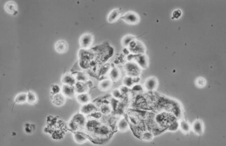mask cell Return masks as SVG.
<instances>
[{"mask_svg":"<svg viewBox=\"0 0 226 146\" xmlns=\"http://www.w3.org/2000/svg\"><path fill=\"white\" fill-rule=\"evenodd\" d=\"M130 50L133 53H143L145 51V48L140 41L132 40L128 46Z\"/></svg>","mask_w":226,"mask_h":146,"instance_id":"cell-3","label":"cell"},{"mask_svg":"<svg viewBox=\"0 0 226 146\" xmlns=\"http://www.w3.org/2000/svg\"><path fill=\"white\" fill-rule=\"evenodd\" d=\"M182 13L181 10H180V9L175 10H174L172 14V18L174 19H178L182 16Z\"/></svg>","mask_w":226,"mask_h":146,"instance_id":"cell-26","label":"cell"},{"mask_svg":"<svg viewBox=\"0 0 226 146\" xmlns=\"http://www.w3.org/2000/svg\"><path fill=\"white\" fill-rule=\"evenodd\" d=\"M143 138L147 140H149L152 139V134L150 133H146L145 134L144 136H143Z\"/></svg>","mask_w":226,"mask_h":146,"instance_id":"cell-31","label":"cell"},{"mask_svg":"<svg viewBox=\"0 0 226 146\" xmlns=\"http://www.w3.org/2000/svg\"><path fill=\"white\" fill-rule=\"evenodd\" d=\"M136 61L138 62V64H140V62H143V65H145L146 67H147V66L146 65V64H147V62L146 61V57L145 56H141L140 57H137L136 58Z\"/></svg>","mask_w":226,"mask_h":146,"instance_id":"cell-29","label":"cell"},{"mask_svg":"<svg viewBox=\"0 0 226 146\" xmlns=\"http://www.w3.org/2000/svg\"><path fill=\"white\" fill-rule=\"evenodd\" d=\"M61 92V89L59 88V87L58 85H54L52 87V93L53 95H56V94H58L60 93Z\"/></svg>","mask_w":226,"mask_h":146,"instance_id":"cell-28","label":"cell"},{"mask_svg":"<svg viewBox=\"0 0 226 146\" xmlns=\"http://www.w3.org/2000/svg\"><path fill=\"white\" fill-rule=\"evenodd\" d=\"M110 80L112 81H116L120 78V72L118 69L114 67L111 69L109 73Z\"/></svg>","mask_w":226,"mask_h":146,"instance_id":"cell-14","label":"cell"},{"mask_svg":"<svg viewBox=\"0 0 226 146\" xmlns=\"http://www.w3.org/2000/svg\"><path fill=\"white\" fill-rule=\"evenodd\" d=\"M126 23L129 25H136L140 22V16L135 12L129 11L121 17Z\"/></svg>","mask_w":226,"mask_h":146,"instance_id":"cell-1","label":"cell"},{"mask_svg":"<svg viewBox=\"0 0 226 146\" xmlns=\"http://www.w3.org/2000/svg\"><path fill=\"white\" fill-rule=\"evenodd\" d=\"M180 127L182 131L184 133H189L191 131V126L189 123L185 120H181Z\"/></svg>","mask_w":226,"mask_h":146,"instance_id":"cell-19","label":"cell"},{"mask_svg":"<svg viewBox=\"0 0 226 146\" xmlns=\"http://www.w3.org/2000/svg\"><path fill=\"white\" fill-rule=\"evenodd\" d=\"M37 102V96L36 94H34L33 92L29 91L27 94V103L29 104H33L36 103Z\"/></svg>","mask_w":226,"mask_h":146,"instance_id":"cell-20","label":"cell"},{"mask_svg":"<svg viewBox=\"0 0 226 146\" xmlns=\"http://www.w3.org/2000/svg\"><path fill=\"white\" fill-rule=\"evenodd\" d=\"M129 123L127 121L123 118L120 120L118 123V129L120 132H126L129 129Z\"/></svg>","mask_w":226,"mask_h":146,"instance_id":"cell-17","label":"cell"},{"mask_svg":"<svg viewBox=\"0 0 226 146\" xmlns=\"http://www.w3.org/2000/svg\"><path fill=\"white\" fill-rule=\"evenodd\" d=\"M27 102V94L26 93H19L15 98V103L23 104Z\"/></svg>","mask_w":226,"mask_h":146,"instance_id":"cell-18","label":"cell"},{"mask_svg":"<svg viewBox=\"0 0 226 146\" xmlns=\"http://www.w3.org/2000/svg\"><path fill=\"white\" fill-rule=\"evenodd\" d=\"M68 49V45L64 40H59L55 44V50L58 53H65Z\"/></svg>","mask_w":226,"mask_h":146,"instance_id":"cell-7","label":"cell"},{"mask_svg":"<svg viewBox=\"0 0 226 146\" xmlns=\"http://www.w3.org/2000/svg\"><path fill=\"white\" fill-rule=\"evenodd\" d=\"M74 139L78 143H83L87 140V138L80 133H76L74 134Z\"/></svg>","mask_w":226,"mask_h":146,"instance_id":"cell-22","label":"cell"},{"mask_svg":"<svg viewBox=\"0 0 226 146\" xmlns=\"http://www.w3.org/2000/svg\"><path fill=\"white\" fill-rule=\"evenodd\" d=\"M135 39V37L132 36H131V35H128V36H125L124 38L122 39V41H121V44L122 45L125 47H127L129 46V45L131 44V41L132 40Z\"/></svg>","mask_w":226,"mask_h":146,"instance_id":"cell-21","label":"cell"},{"mask_svg":"<svg viewBox=\"0 0 226 146\" xmlns=\"http://www.w3.org/2000/svg\"><path fill=\"white\" fill-rule=\"evenodd\" d=\"M53 103L56 106H60L64 105L65 103V98L64 96L61 93H58L54 95L53 96Z\"/></svg>","mask_w":226,"mask_h":146,"instance_id":"cell-12","label":"cell"},{"mask_svg":"<svg viewBox=\"0 0 226 146\" xmlns=\"http://www.w3.org/2000/svg\"><path fill=\"white\" fill-rule=\"evenodd\" d=\"M121 92H120V89H115L112 92V95L115 99H120L121 97Z\"/></svg>","mask_w":226,"mask_h":146,"instance_id":"cell-27","label":"cell"},{"mask_svg":"<svg viewBox=\"0 0 226 146\" xmlns=\"http://www.w3.org/2000/svg\"><path fill=\"white\" fill-rule=\"evenodd\" d=\"M5 9L8 13L15 14L17 11V5L13 2H7L5 5Z\"/></svg>","mask_w":226,"mask_h":146,"instance_id":"cell-13","label":"cell"},{"mask_svg":"<svg viewBox=\"0 0 226 146\" xmlns=\"http://www.w3.org/2000/svg\"><path fill=\"white\" fill-rule=\"evenodd\" d=\"M93 42V36L90 34H85L81 36L80 39V44L81 47L87 49L90 47Z\"/></svg>","mask_w":226,"mask_h":146,"instance_id":"cell-2","label":"cell"},{"mask_svg":"<svg viewBox=\"0 0 226 146\" xmlns=\"http://www.w3.org/2000/svg\"><path fill=\"white\" fill-rule=\"evenodd\" d=\"M126 69L127 70L128 74L130 73V76H135L140 72L138 66L135 64H133L132 63L127 64L126 66Z\"/></svg>","mask_w":226,"mask_h":146,"instance_id":"cell-10","label":"cell"},{"mask_svg":"<svg viewBox=\"0 0 226 146\" xmlns=\"http://www.w3.org/2000/svg\"><path fill=\"white\" fill-rule=\"evenodd\" d=\"M124 85L127 87H131L132 86L133 83H134V80L131 76H127L126 77L124 80H123Z\"/></svg>","mask_w":226,"mask_h":146,"instance_id":"cell-23","label":"cell"},{"mask_svg":"<svg viewBox=\"0 0 226 146\" xmlns=\"http://www.w3.org/2000/svg\"><path fill=\"white\" fill-rule=\"evenodd\" d=\"M120 92H121V94H126L128 91H129V89L127 87L125 86V87H121L120 89Z\"/></svg>","mask_w":226,"mask_h":146,"instance_id":"cell-30","label":"cell"},{"mask_svg":"<svg viewBox=\"0 0 226 146\" xmlns=\"http://www.w3.org/2000/svg\"><path fill=\"white\" fill-rule=\"evenodd\" d=\"M121 16V11L120 9H114L109 13L107 21L109 23H115L120 18Z\"/></svg>","mask_w":226,"mask_h":146,"instance_id":"cell-6","label":"cell"},{"mask_svg":"<svg viewBox=\"0 0 226 146\" xmlns=\"http://www.w3.org/2000/svg\"><path fill=\"white\" fill-rule=\"evenodd\" d=\"M196 85L198 87H203L206 85V80L203 78H198L196 80Z\"/></svg>","mask_w":226,"mask_h":146,"instance_id":"cell-25","label":"cell"},{"mask_svg":"<svg viewBox=\"0 0 226 146\" xmlns=\"http://www.w3.org/2000/svg\"><path fill=\"white\" fill-rule=\"evenodd\" d=\"M145 88L148 91H154L157 88L158 81L156 78H149L145 81L144 83Z\"/></svg>","mask_w":226,"mask_h":146,"instance_id":"cell-5","label":"cell"},{"mask_svg":"<svg viewBox=\"0 0 226 146\" xmlns=\"http://www.w3.org/2000/svg\"><path fill=\"white\" fill-rule=\"evenodd\" d=\"M61 82L64 85L73 86L76 83V79L70 74H65L61 79Z\"/></svg>","mask_w":226,"mask_h":146,"instance_id":"cell-11","label":"cell"},{"mask_svg":"<svg viewBox=\"0 0 226 146\" xmlns=\"http://www.w3.org/2000/svg\"><path fill=\"white\" fill-rule=\"evenodd\" d=\"M193 131L198 135H202L203 133V124L201 120H196L192 126Z\"/></svg>","mask_w":226,"mask_h":146,"instance_id":"cell-9","label":"cell"},{"mask_svg":"<svg viewBox=\"0 0 226 146\" xmlns=\"http://www.w3.org/2000/svg\"><path fill=\"white\" fill-rule=\"evenodd\" d=\"M95 110H96V106L90 103H88L87 104H84V105H82V107H81V112L83 114H85V115H88V114H91Z\"/></svg>","mask_w":226,"mask_h":146,"instance_id":"cell-8","label":"cell"},{"mask_svg":"<svg viewBox=\"0 0 226 146\" xmlns=\"http://www.w3.org/2000/svg\"><path fill=\"white\" fill-rule=\"evenodd\" d=\"M100 110L103 114H109L111 111V107L110 106L107 105V104H104V105L101 106Z\"/></svg>","mask_w":226,"mask_h":146,"instance_id":"cell-24","label":"cell"},{"mask_svg":"<svg viewBox=\"0 0 226 146\" xmlns=\"http://www.w3.org/2000/svg\"><path fill=\"white\" fill-rule=\"evenodd\" d=\"M111 86H112V81L109 79H106V80H104L101 81L99 84L100 89L103 91H106L110 89Z\"/></svg>","mask_w":226,"mask_h":146,"instance_id":"cell-15","label":"cell"},{"mask_svg":"<svg viewBox=\"0 0 226 146\" xmlns=\"http://www.w3.org/2000/svg\"><path fill=\"white\" fill-rule=\"evenodd\" d=\"M77 101L82 104V105H84V104H87L89 103L90 102V96L88 94L86 93H80L76 97Z\"/></svg>","mask_w":226,"mask_h":146,"instance_id":"cell-16","label":"cell"},{"mask_svg":"<svg viewBox=\"0 0 226 146\" xmlns=\"http://www.w3.org/2000/svg\"><path fill=\"white\" fill-rule=\"evenodd\" d=\"M61 93L62 95L67 97V98H73L75 94V91L74 88L70 86H67V85H64L61 87Z\"/></svg>","mask_w":226,"mask_h":146,"instance_id":"cell-4","label":"cell"}]
</instances>
